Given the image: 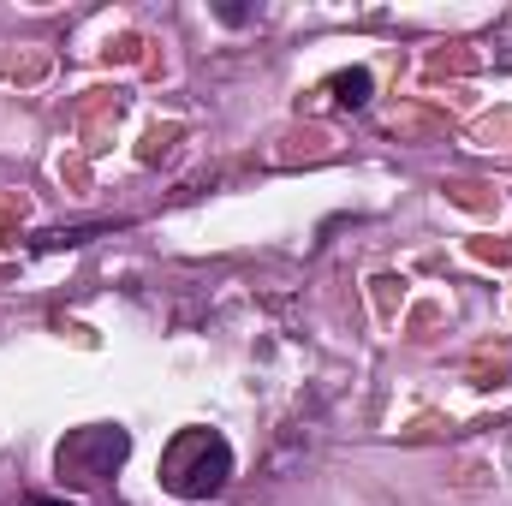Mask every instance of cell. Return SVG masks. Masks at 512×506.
<instances>
[{"label": "cell", "instance_id": "cell-2", "mask_svg": "<svg viewBox=\"0 0 512 506\" xmlns=\"http://www.w3.org/2000/svg\"><path fill=\"white\" fill-rule=\"evenodd\" d=\"M126 459H131V429H120V423L66 429V441L54 447V471H60V483H72V489H102Z\"/></svg>", "mask_w": 512, "mask_h": 506}, {"label": "cell", "instance_id": "cell-3", "mask_svg": "<svg viewBox=\"0 0 512 506\" xmlns=\"http://www.w3.org/2000/svg\"><path fill=\"white\" fill-rule=\"evenodd\" d=\"M328 96H334L340 108H370V96H376V78H370L364 66H352V72H334V78H328Z\"/></svg>", "mask_w": 512, "mask_h": 506}, {"label": "cell", "instance_id": "cell-6", "mask_svg": "<svg viewBox=\"0 0 512 506\" xmlns=\"http://www.w3.org/2000/svg\"><path fill=\"white\" fill-rule=\"evenodd\" d=\"M24 506H78V501H66V495H24Z\"/></svg>", "mask_w": 512, "mask_h": 506}, {"label": "cell", "instance_id": "cell-5", "mask_svg": "<svg viewBox=\"0 0 512 506\" xmlns=\"http://www.w3.org/2000/svg\"><path fill=\"white\" fill-rule=\"evenodd\" d=\"M215 12H221V24H251V6H233V0H221Z\"/></svg>", "mask_w": 512, "mask_h": 506}, {"label": "cell", "instance_id": "cell-4", "mask_svg": "<svg viewBox=\"0 0 512 506\" xmlns=\"http://www.w3.org/2000/svg\"><path fill=\"white\" fill-rule=\"evenodd\" d=\"M102 227H60V233H42L36 239V251H78V245H90Z\"/></svg>", "mask_w": 512, "mask_h": 506}, {"label": "cell", "instance_id": "cell-1", "mask_svg": "<svg viewBox=\"0 0 512 506\" xmlns=\"http://www.w3.org/2000/svg\"><path fill=\"white\" fill-rule=\"evenodd\" d=\"M233 477V447L221 429H179L161 447V489L173 501H209Z\"/></svg>", "mask_w": 512, "mask_h": 506}]
</instances>
